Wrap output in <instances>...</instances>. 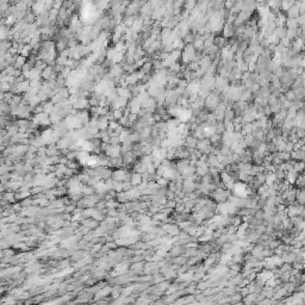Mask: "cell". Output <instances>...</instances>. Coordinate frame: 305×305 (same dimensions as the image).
<instances>
[{
  "mask_svg": "<svg viewBox=\"0 0 305 305\" xmlns=\"http://www.w3.org/2000/svg\"><path fill=\"white\" fill-rule=\"evenodd\" d=\"M25 63H26V58L19 55V56H17L16 60H15V68H16V69L23 68V67L25 66Z\"/></svg>",
  "mask_w": 305,
  "mask_h": 305,
  "instance_id": "1",
  "label": "cell"
},
{
  "mask_svg": "<svg viewBox=\"0 0 305 305\" xmlns=\"http://www.w3.org/2000/svg\"><path fill=\"white\" fill-rule=\"evenodd\" d=\"M163 229L166 230L167 233L172 234V235H177V234H179V229H178V227H177V225L167 224V225H165V227H163Z\"/></svg>",
  "mask_w": 305,
  "mask_h": 305,
  "instance_id": "2",
  "label": "cell"
},
{
  "mask_svg": "<svg viewBox=\"0 0 305 305\" xmlns=\"http://www.w3.org/2000/svg\"><path fill=\"white\" fill-rule=\"evenodd\" d=\"M10 87H11L10 84L5 82V81H1V82H0V92H3V93L7 92V91H10Z\"/></svg>",
  "mask_w": 305,
  "mask_h": 305,
  "instance_id": "3",
  "label": "cell"
},
{
  "mask_svg": "<svg viewBox=\"0 0 305 305\" xmlns=\"http://www.w3.org/2000/svg\"><path fill=\"white\" fill-rule=\"evenodd\" d=\"M16 18L13 17V16H10V17H7V19H6V24L7 25H11V24H13V23H16Z\"/></svg>",
  "mask_w": 305,
  "mask_h": 305,
  "instance_id": "4",
  "label": "cell"
}]
</instances>
